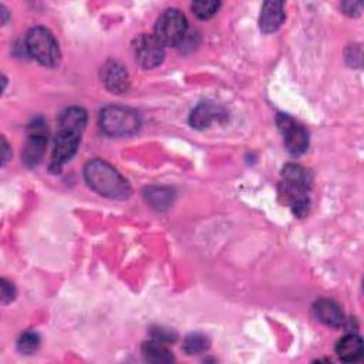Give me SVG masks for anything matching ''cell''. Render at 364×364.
Wrapping results in <instances>:
<instances>
[{"label": "cell", "instance_id": "obj_1", "mask_svg": "<svg viewBox=\"0 0 364 364\" xmlns=\"http://www.w3.org/2000/svg\"><path fill=\"white\" fill-rule=\"evenodd\" d=\"M84 178L91 189L109 199H125L131 193L127 179L108 162L92 159L84 168Z\"/></svg>", "mask_w": 364, "mask_h": 364}, {"label": "cell", "instance_id": "obj_2", "mask_svg": "<svg viewBox=\"0 0 364 364\" xmlns=\"http://www.w3.org/2000/svg\"><path fill=\"white\" fill-rule=\"evenodd\" d=\"M311 179L309 172L296 164H287L282 171V182L279 192L293 208L297 216H304L309 209L307 192L310 189Z\"/></svg>", "mask_w": 364, "mask_h": 364}, {"label": "cell", "instance_id": "obj_3", "mask_svg": "<svg viewBox=\"0 0 364 364\" xmlns=\"http://www.w3.org/2000/svg\"><path fill=\"white\" fill-rule=\"evenodd\" d=\"M139 124L141 121L136 111L127 107L108 105L100 114L101 129L109 136L132 135L138 131Z\"/></svg>", "mask_w": 364, "mask_h": 364}, {"label": "cell", "instance_id": "obj_4", "mask_svg": "<svg viewBox=\"0 0 364 364\" xmlns=\"http://www.w3.org/2000/svg\"><path fill=\"white\" fill-rule=\"evenodd\" d=\"M26 48L28 54L46 67H55L60 61V48L57 40L46 27H33L26 36Z\"/></svg>", "mask_w": 364, "mask_h": 364}, {"label": "cell", "instance_id": "obj_5", "mask_svg": "<svg viewBox=\"0 0 364 364\" xmlns=\"http://www.w3.org/2000/svg\"><path fill=\"white\" fill-rule=\"evenodd\" d=\"M186 17L176 9L165 10L156 20L155 37L164 46H178L186 36Z\"/></svg>", "mask_w": 364, "mask_h": 364}, {"label": "cell", "instance_id": "obj_6", "mask_svg": "<svg viewBox=\"0 0 364 364\" xmlns=\"http://www.w3.org/2000/svg\"><path fill=\"white\" fill-rule=\"evenodd\" d=\"M132 53L135 61L144 68H154L159 65L165 57V46L155 37V34H141L132 43Z\"/></svg>", "mask_w": 364, "mask_h": 364}, {"label": "cell", "instance_id": "obj_7", "mask_svg": "<svg viewBox=\"0 0 364 364\" xmlns=\"http://www.w3.org/2000/svg\"><path fill=\"white\" fill-rule=\"evenodd\" d=\"M276 122L280 132L283 134L286 149L291 155H301L303 152H306L309 146L307 131L287 114H279Z\"/></svg>", "mask_w": 364, "mask_h": 364}, {"label": "cell", "instance_id": "obj_8", "mask_svg": "<svg viewBox=\"0 0 364 364\" xmlns=\"http://www.w3.org/2000/svg\"><path fill=\"white\" fill-rule=\"evenodd\" d=\"M47 145V134L44 122L36 119L28 127V138L23 149V162L27 166H36L40 164Z\"/></svg>", "mask_w": 364, "mask_h": 364}, {"label": "cell", "instance_id": "obj_9", "mask_svg": "<svg viewBox=\"0 0 364 364\" xmlns=\"http://www.w3.org/2000/svg\"><path fill=\"white\" fill-rule=\"evenodd\" d=\"M80 138H81V135H78V134L58 129L55 142H54L51 165H50V169L53 172H58L61 169V166L75 155L78 144H80Z\"/></svg>", "mask_w": 364, "mask_h": 364}, {"label": "cell", "instance_id": "obj_10", "mask_svg": "<svg viewBox=\"0 0 364 364\" xmlns=\"http://www.w3.org/2000/svg\"><path fill=\"white\" fill-rule=\"evenodd\" d=\"M101 80L105 88L114 94L124 92L129 84V77L125 67L114 60H109L102 65Z\"/></svg>", "mask_w": 364, "mask_h": 364}, {"label": "cell", "instance_id": "obj_11", "mask_svg": "<svg viewBox=\"0 0 364 364\" xmlns=\"http://www.w3.org/2000/svg\"><path fill=\"white\" fill-rule=\"evenodd\" d=\"M228 118L226 111L215 104L202 102L198 107H195L189 117V124L195 129H205L209 128L215 121L223 122Z\"/></svg>", "mask_w": 364, "mask_h": 364}, {"label": "cell", "instance_id": "obj_12", "mask_svg": "<svg viewBox=\"0 0 364 364\" xmlns=\"http://www.w3.org/2000/svg\"><path fill=\"white\" fill-rule=\"evenodd\" d=\"M313 310H314L316 318L330 327H340L346 320L340 306L330 299L317 300Z\"/></svg>", "mask_w": 364, "mask_h": 364}, {"label": "cell", "instance_id": "obj_13", "mask_svg": "<svg viewBox=\"0 0 364 364\" xmlns=\"http://www.w3.org/2000/svg\"><path fill=\"white\" fill-rule=\"evenodd\" d=\"M284 21V4L282 1H266L262 7L259 26L263 33L276 31Z\"/></svg>", "mask_w": 364, "mask_h": 364}, {"label": "cell", "instance_id": "obj_14", "mask_svg": "<svg viewBox=\"0 0 364 364\" xmlns=\"http://www.w3.org/2000/svg\"><path fill=\"white\" fill-rule=\"evenodd\" d=\"M87 125V112L80 107H70L60 114L58 129L81 135Z\"/></svg>", "mask_w": 364, "mask_h": 364}, {"label": "cell", "instance_id": "obj_15", "mask_svg": "<svg viewBox=\"0 0 364 364\" xmlns=\"http://www.w3.org/2000/svg\"><path fill=\"white\" fill-rule=\"evenodd\" d=\"M336 353L341 361L354 363L363 355V341L355 334H346L338 340L336 346Z\"/></svg>", "mask_w": 364, "mask_h": 364}, {"label": "cell", "instance_id": "obj_16", "mask_svg": "<svg viewBox=\"0 0 364 364\" xmlns=\"http://www.w3.org/2000/svg\"><path fill=\"white\" fill-rule=\"evenodd\" d=\"M146 202L156 210H165L173 203V191L168 186H149L144 193Z\"/></svg>", "mask_w": 364, "mask_h": 364}, {"label": "cell", "instance_id": "obj_17", "mask_svg": "<svg viewBox=\"0 0 364 364\" xmlns=\"http://www.w3.org/2000/svg\"><path fill=\"white\" fill-rule=\"evenodd\" d=\"M142 355L146 361L149 363H155V364H159V363H171L173 361V355L171 354V351L166 348L165 343H161L158 340H149V341H145L142 344Z\"/></svg>", "mask_w": 364, "mask_h": 364}, {"label": "cell", "instance_id": "obj_18", "mask_svg": "<svg viewBox=\"0 0 364 364\" xmlns=\"http://www.w3.org/2000/svg\"><path fill=\"white\" fill-rule=\"evenodd\" d=\"M183 351L186 354H200L203 351L208 350L209 347V340L203 336V334H199V333H193V334H189L185 340H183Z\"/></svg>", "mask_w": 364, "mask_h": 364}, {"label": "cell", "instance_id": "obj_19", "mask_svg": "<svg viewBox=\"0 0 364 364\" xmlns=\"http://www.w3.org/2000/svg\"><path fill=\"white\" fill-rule=\"evenodd\" d=\"M191 7L196 17L206 20V18H210L213 14H216V11L220 7V3L213 0H198V1H193Z\"/></svg>", "mask_w": 364, "mask_h": 364}, {"label": "cell", "instance_id": "obj_20", "mask_svg": "<svg viewBox=\"0 0 364 364\" xmlns=\"http://www.w3.org/2000/svg\"><path fill=\"white\" fill-rule=\"evenodd\" d=\"M40 346V336L36 331H26L20 336L17 341V348L20 353L31 354L34 353Z\"/></svg>", "mask_w": 364, "mask_h": 364}, {"label": "cell", "instance_id": "obj_21", "mask_svg": "<svg viewBox=\"0 0 364 364\" xmlns=\"http://www.w3.org/2000/svg\"><path fill=\"white\" fill-rule=\"evenodd\" d=\"M151 334H152V338L154 340H158L161 343H172L175 341L176 338V334L172 331V330H168V328H164V327H155L151 330Z\"/></svg>", "mask_w": 364, "mask_h": 364}, {"label": "cell", "instance_id": "obj_22", "mask_svg": "<svg viewBox=\"0 0 364 364\" xmlns=\"http://www.w3.org/2000/svg\"><path fill=\"white\" fill-rule=\"evenodd\" d=\"M14 294H16V291H14L13 284H10L7 280L1 279V303L6 304V303L11 301L14 299Z\"/></svg>", "mask_w": 364, "mask_h": 364}, {"label": "cell", "instance_id": "obj_23", "mask_svg": "<svg viewBox=\"0 0 364 364\" xmlns=\"http://www.w3.org/2000/svg\"><path fill=\"white\" fill-rule=\"evenodd\" d=\"M361 3H357V1H344L343 4H341V9H343V11L346 13V14H348V16H357V14H360V11H361Z\"/></svg>", "mask_w": 364, "mask_h": 364}, {"label": "cell", "instance_id": "obj_24", "mask_svg": "<svg viewBox=\"0 0 364 364\" xmlns=\"http://www.w3.org/2000/svg\"><path fill=\"white\" fill-rule=\"evenodd\" d=\"M1 146H3V164H6V161H7V158H9V155H7L9 145H7V142H6V139H4V138L1 139Z\"/></svg>", "mask_w": 364, "mask_h": 364}, {"label": "cell", "instance_id": "obj_25", "mask_svg": "<svg viewBox=\"0 0 364 364\" xmlns=\"http://www.w3.org/2000/svg\"><path fill=\"white\" fill-rule=\"evenodd\" d=\"M0 9H1V14H3V21H1V23L4 24V23H6V18H7V10H6L3 6H1Z\"/></svg>", "mask_w": 364, "mask_h": 364}]
</instances>
